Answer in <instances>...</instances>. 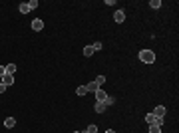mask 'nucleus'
I'll use <instances>...</instances> for the list:
<instances>
[{"label": "nucleus", "instance_id": "obj_2", "mask_svg": "<svg viewBox=\"0 0 179 133\" xmlns=\"http://www.w3.org/2000/svg\"><path fill=\"white\" fill-rule=\"evenodd\" d=\"M0 84H4L6 88H8V86H12V84H14V76H10V74H4V76H2V79H0Z\"/></svg>", "mask_w": 179, "mask_h": 133}, {"label": "nucleus", "instance_id": "obj_24", "mask_svg": "<svg viewBox=\"0 0 179 133\" xmlns=\"http://www.w3.org/2000/svg\"><path fill=\"white\" fill-rule=\"evenodd\" d=\"M106 133H115V131H112V129H108V131H106Z\"/></svg>", "mask_w": 179, "mask_h": 133}, {"label": "nucleus", "instance_id": "obj_13", "mask_svg": "<svg viewBox=\"0 0 179 133\" xmlns=\"http://www.w3.org/2000/svg\"><path fill=\"white\" fill-rule=\"evenodd\" d=\"M76 93H78L80 97H82V95H86V93H88V89H86V86H80V88L76 89Z\"/></svg>", "mask_w": 179, "mask_h": 133}, {"label": "nucleus", "instance_id": "obj_17", "mask_svg": "<svg viewBox=\"0 0 179 133\" xmlns=\"http://www.w3.org/2000/svg\"><path fill=\"white\" fill-rule=\"evenodd\" d=\"M103 84H106V78H103V76H98V78H96V86L100 88V86H103Z\"/></svg>", "mask_w": 179, "mask_h": 133}, {"label": "nucleus", "instance_id": "obj_15", "mask_svg": "<svg viewBox=\"0 0 179 133\" xmlns=\"http://www.w3.org/2000/svg\"><path fill=\"white\" fill-rule=\"evenodd\" d=\"M84 56H94V48H92V46H86V48H84Z\"/></svg>", "mask_w": 179, "mask_h": 133}, {"label": "nucleus", "instance_id": "obj_18", "mask_svg": "<svg viewBox=\"0 0 179 133\" xmlns=\"http://www.w3.org/2000/svg\"><path fill=\"white\" fill-rule=\"evenodd\" d=\"M86 133H98V125H88Z\"/></svg>", "mask_w": 179, "mask_h": 133}, {"label": "nucleus", "instance_id": "obj_6", "mask_svg": "<svg viewBox=\"0 0 179 133\" xmlns=\"http://www.w3.org/2000/svg\"><path fill=\"white\" fill-rule=\"evenodd\" d=\"M44 28V22L40 20V18H36V20H32V30H36V32H40Z\"/></svg>", "mask_w": 179, "mask_h": 133}, {"label": "nucleus", "instance_id": "obj_10", "mask_svg": "<svg viewBox=\"0 0 179 133\" xmlns=\"http://www.w3.org/2000/svg\"><path fill=\"white\" fill-rule=\"evenodd\" d=\"M6 74L14 76V74H16V64H8V66H6Z\"/></svg>", "mask_w": 179, "mask_h": 133}, {"label": "nucleus", "instance_id": "obj_20", "mask_svg": "<svg viewBox=\"0 0 179 133\" xmlns=\"http://www.w3.org/2000/svg\"><path fill=\"white\" fill-rule=\"evenodd\" d=\"M30 4V10H34V8H38V0H32V2H28Z\"/></svg>", "mask_w": 179, "mask_h": 133}, {"label": "nucleus", "instance_id": "obj_12", "mask_svg": "<svg viewBox=\"0 0 179 133\" xmlns=\"http://www.w3.org/2000/svg\"><path fill=\"white\" fill-rule=\"evenodd\" d=\"M145 121L149 123V125H153V123H155V115H153V113H147V115H145Z\"/></svg>", "mask_w": 179, "mask_h": 133}, {"label": "nucleus", "instance_id": "obj_9", "mask_svg": "<svg viewBox=\"0 0 179 133\" xmlns=\"http://www.w3.org/2000/svg\"><path fill=\"white\" fill-rule=\"evenodd\" d=\"M20 12H22V14H28V12H30V4H28V2H22V4H20Z\"/></svg>", "mask_w": 179, "mask_h": 133}, {"label": "nucleus", "instance_id": "obj_1", "mask_svg": "<svg viewBox=\"0 0 179 133\" xmlns=\"http://www.w3.org/2000/svg\"><path fill=\"white\" fill-rule=\"evenodd\" d=\"M139 60H141L143 64H153V62H155V54H153L151 50H141V52H139Z\"/></svg>", "mask_w": 179, "mask_h": 133}, {"label": "nucleus", "instance_id": "obj_16", "mask_svg": "<svg viewBox=\"0 0 179 133\" xmlns=\"http://www.w3.org/2000/svg\"><path fill=\"white\" fill-rule=\"evenodd\" d=\"M149 6H151L153 10H157V8H161V2H159V0H151V2H149Z\"/></svg>", "mask_w": 179, "mask_h": 133}, {"label": "nucleus", "instance_id": "obj_19", "mask_svg": "<svg viewBox=\"0 0 179 133\" xmlns=\"http://www.w3.org/2000/svg\"><path fill=\"white\" fill-rule=\"evenodd\" d=\"M92 48H94V52H98V50H101V42H96V44H92Z\"/></svg>", "mask_w": 179, "mask_h": 133}, {"label": "nucleus", "instance_id": "obj_14", "mask_svg": "<svg viewBox=\"0 0 179 133\" xmlns=\"http://www.w3.org/2000/svg\"><path fill=\"white\" fill-rule=\"evenodd\" d=\"M149 133H161V127L153 123V125H149Z\"/></svg>", "mask_w": 179, "mask_h": 133}, {"label": "nucleus", "instance_id": "obj_11", "mask_svg": "<svg viewBox=\"0 0 179 133\" xmlns=\"http://www.w3.org/2000/svg\"><path fill=\"white\" fill-rule=\"evenodd\" d=\"M86 89H88V93H90V91H94V93H96V89H98L96 81H90V84H86Z\"/></svg>", "mask_w": 179, "mask_h": 133}, {"label": "nucleus", "instance_id": "obj_7", "mask_svg": "<svg viewBox=\"0 0 179 133\" xmlns=\"http://www.w3.org/2000/svg\"><path fill=\"white\" fill-rule=\"evenodd\" d=\"M106 107H108V105H106L103 101H96V103H94V109H96V113H103V111H106Z\"/></svg>", "mask_w": 179, "mask_h": 133}, {"label": "nucleus", "instance_id": "obj_8", "mask_svg": "<svg viewBox=\"0 0 179 133\" xmlns=\"http://www.w3.org/2000/svg\"><path fill=\"white\" fill-rule=\"evenodd\" d=\"M14 125H16V119H14V117H6V119H4V127L10 129V127H14Z\"/></svg>", "mask_w": 179, "mask_h": 133}, {"label": "nucleus", "instance_id": "obj_3", "mask_svg": "<svg viewBox=\"0 0 179 133\" xmlns=\"http://www.w3.org/2000/svg\"><path fill=\"white\" fill-rule=\"evenodd\" d=\"M106 100H108V93H106L101 88H98L96 89V101H106Z\"/></svg>", "mask_w": 179, "mask_h": 133}, {"label": "nucleus", "instance_id": "obj_23", "mask_svg": "<svg viewBox=\"0 0 179 133\" xmlns=\"http://www.w3.org/2000/svg\"><path fill=\"white\" fill-rule=\"evenodd\" d=\"M4 74H6V68L0 66V79H2V76H4Z\"/></svg>", "mask_w": 179, "mask_h": 133}, {"label": "nucleus", "instance_id": "obj_25", "mask_svg": "<svg viewBox=\"0 0 179 133\" xmlns=\"http://www.w3.org/2000/svg\"><path fill=\"white\" fill-rule=\"evenodd\" d=\"M74 133H82V131H74Z\"/></svg>", "mask_w": 179, "mask_h": 133}, {"label": "nucleus", "instance_id": "obj_21", "mask_svg": "<svg viewBox=\"0 0 179 133\" xmlns=\"http://www.w3.org/2000/svg\"><path fill=\"white\" fill-rule=\"evenodd\" d=\"M163 121H165V119H163V117H155V125H159V127H161V125H163Z\"/></svg>", "mask_w": 179, "mask_h": 133}, {"label": "nucleus", "instance_id": "obj_5", "mask_svg": "<svg viewBox=\"0 0 179 133\" xmlns=\"http://www.w3.org/2000/svg\"><path fill=\"white\" fill-rule=\"evenodd\" d=\"M165 113H167V109H165L163 105H157L155 109H153V115H155V117H165Z\"/></svg>", "mask_w": 179, "mask_h": 133}, {"label": "nucleus", "instance_id": "obj_4", "mask_svg": "<svg viewBox=\"0 0 179 133\" xmlns=\"http://www.w3.org/2000/svg\"><path fill=\"white\" fill-rule=\"evenodd\" d=\"M113 20H115L117 24H122L123 20H125V12H123V10H115V14H113Z\"/></svg>", "mask_w": 179, "mask_h": 133}, {"label": "nucleus", "instance_id": "obj_22", "mask_svg": "<svg viewBox=\"0 0 179 133\" xmlns=\"http://www.w3.org/2000/svg\"><path fill=\"white\" fill-rule=\"evenodd\" d=\"M103 103H106V105H112V103H113V97H110V95H108V100L103 101Z\"/></svg>", "mask_w": 179, "mask_h": 133}]
</instances>
